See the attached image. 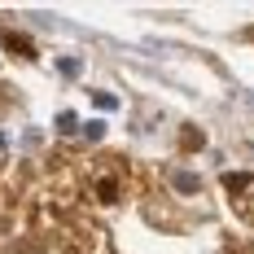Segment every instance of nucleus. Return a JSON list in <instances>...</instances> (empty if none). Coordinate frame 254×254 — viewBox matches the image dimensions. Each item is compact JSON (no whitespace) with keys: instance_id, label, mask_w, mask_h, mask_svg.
<instances>
[{"instance_id":"6e6552de","label":"nucleus","mask_w":254,"mask_h":254,"mask_svg":"<svg viewBox=\"0 0 254 254\" xmlns=\"http://www.w3.org/2000/svg\"><path fill=\"white\" fill-rule=\"evenodd\" d=\"M184 149H202V136H197L193 127H189V136H184Z\"/></svg>"},{"instance_id":"423d86ee","label":"nucleus","mask_w":254,"mask_h":254,"mask_svg":"<svg viewBox=\"0 0 254 254\" xmlns=\"http://www.w3.org/2000/svg\"><path fill=\"white\" fill-rule=\"evenodd\" d=\"M92 105H97V110H119V97H110V92H97V97H92Z\"/></svg>"},{"instance_id":"f257e3e1","label":"nucleus","mask_w":254,"mask_h":254,"mask_svg":"<svg viewBox=\"0 0 254 254\" xmlns=\"http://www.w3.org/2000/svg\"><path fill=\"white\" fill-rule=\"evenodd\" d=\"M176 189H180V193H197V189H202V180L193 176V171H176Z\"/></svg>"},{"instance_id":"39448f33","label":"nucleus","mask_w":254,"mask_h":254,"mask_svg":"<svg viewBox=\"0 0 254 254\" xmlns=\"http://www.w3.org/2000/svg\"><path fill=\"white\" fill-rule=\"evenodd\" d=\"M224 184H228V193H241V189L250 184V176H241V171H232V176L224 180Z\"/></svg>"},{"instance_id":"20e7f679","label":"nucleus","mask_w":254,"mask_h":254,"mask_svg":"<svg viewBox=\"0 0 254 254\" xmlns=\"http://www.w3.org/2000/svg\"><path fill=\"white\" fill-rule=\"evenodd\" d=\"M4 44H9L13 53H26V57L35 53V49H31V40H22V35H4Z\"/></svg>"},{"instance_id":"f03ea898","label":"nucleus","mask_w":254,"mask_h":254,"mask_svg":"<svg viewBox=\"0 0 254 254\" xmlns=\"http://www.w3.org/2000/svg\"><path fill=\"white\" fill-rule=\"evenodd\" d=\"M57 127H62V131H79V114L75 110H62V114H57Z\"/></svg>"},{"instance_id":"7ed1b4c3","label":"nucleus","mask_w":254,"mask_h":254,"mask_svg":"<svg viewBox=\"0 0 254 254\" xmlns=\"http://www.w3.org/2000/svg\"><path fill=\"white\" fill-rule=\"evenodd\" d=\"M57 70H62L66 79H75L79 70H83V66H79V57H62V62H57Z\"/></svg>"},{"instance_id":"0eeeda50","label":"nucleus","mask_w":254,"mask_h":254,"mask_svg":"<svg viewBox=\"0 0 254 254\" xmlns=\"http://www.w3.org/2000/svg\"><path fill=\"white\" fill-rule=\"evenodd\" d=\"M83 136H88V140H101V136H105V123H88V127H83Z\"/></svg>"}]
</instances>
